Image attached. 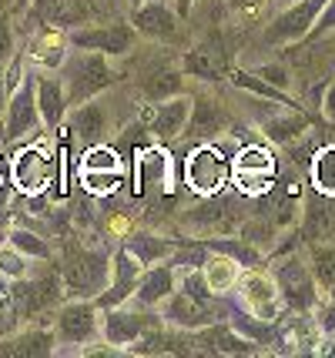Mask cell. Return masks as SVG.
Here are the masks:
<instances>
[{
	"label": "cell",
	"instance_id": "ba28073f",
	"mask_svg": "<svg viewBox=\"0 0 335 358\" xmlns=\"http://www.w3.org/2000/svg\"><path fill=\"white\" fill-rule=\"evenodd\" d=\"M67 44L74 50H94L104 57H124L138 44V31L131 27V20H114V24H84L67 31Z\"/></svg>",
	"mask_w": 335,
	"mask_h": 358
},
{
	"label": "cell",
	"instance_id": "ac0fdd59",
	"mask_svg": "<svg viewBox=\"0 0 335 358\" xmlns=\"http://www.w3.org/2000/svg\"><path fill=\"white\" fill-rule=\"evenodd\" d=\"M54 174H57V164L44 148H27L14 157V185L27 194H41Z\"/></svg>",
	"mask_w": 335,
	"mask_h": 358
},
{
	"label": "cell",
	"instance_id": "3957f363",
	"mask_svg": "<svg viewBox=\"0 0 335 358\" xmlns=\"http://www.w3.org/2000/svg\"><path fill=\"white\" fill-rule=\"evenodd\" d=\"M54 335H57V345H74V348L101 342V308L94 298L64 301L54 315Z\"/></svg>",
	"mask_w": 335,
	"mask_h": 358
},
{
	"label": "cell",
	"instance_id": "f35d334b",
	"mask_svg": "<svg viewBox=\"0 0 335 358\" xmlns=\"http://www.w3.org/2000/svg\"><path fill=\"white\" fill-rule=\"evenodd\" d=\"M312 318H315V325H319L322 338H335V298H329V301H322L312 308Z\"/></svg>",
	"mask_w": 335,
	"mask_h": 358
},
{
	"label": "cell",
	"instance_id": "74e56055",
	"mask_svg": "<svg viewBox=\"0 0 335 358\" xmlns=\"http://www.w3.org/2000/svg\"><path fill=\"white\" fill-rule=\"evenodd\" d=\"M205 258H208V245H192V248H175V255L168 262L181 271V268H201Z\"/></svg>",
	"mask_w": 335,
	"mask_h": 358
},
{
	"label": "cell",
	"instance_id": "d4e9b609",
	"mask_svg": "<svg viewBox=\"0 0 335 358\" xmlns=\"http://www.w3.org/2000/svg\"><path fill=\"white\" fill-rule=\"evenodd\" d=\"M262 134L271 141V144H292V141L308 131V117L295 104H278L275 114L262 117Z\"/></svg>",
	"mask_w": 335,
	"mask_h": 358
},
{
	"label": "cell",
	"instance_id": "2e32d148",
	"mask_svg": "<svg viewBox=\"0 0 335 358\" xmlns=\"http://www.w3.org/2000/svg\"><path fill=\"white\" fill-rule=\"evenodd\" d=\"M31 14L41 24L74 31V27H84V24H94L97 7L94 0H31Z\"/></svg>",
	"mask_w": 335,
	"mask_h": 358
},
{
	"label": "cell",
	"instance_id": "8d00e7d4",
	"mask_svg": "<svg viewBox=\"0 0 335 358\" xmlns=\"http://www.w3.org/2000/svg\"><path fill=\"white\" fill-rule=\"evenodd\" d=\"M128 171H80V181L91 194H111L117 185H124Z\"/></svg>",
	"mask_w": 335,
	"mask_h": 358
},
{
	"label": "cell",
	"instance_id": "9c48e42d",
	"mask_svg": "<svg viewBox=\"0 0 335 358\" xmlns=\"http://www.w3.org/2000/svg\"><path fill=\"white\" fill-rule=\"evenodd\" d=\"M64 298V281L57 275H24L10 285V312L14 318H34L50 312Z\"/></svg>",
	"mask_w": 335,
	"mask_h": 358
},
{
	"label": "cell",
	"instance_id": "60d3db41",
	"mask_svg": "<svg viewBox=\"0 0 335 358\" xmlns=\"http://www.w3.org/2000/svg\"><path fill=\"white\" fill-rule=\"evenodd\" d=\"M332 31H335V0H329V3H325V10L319 14V20H315V27L308 31V37H305V41H319V37H329Z\"/></svg>",
	"mask_w": 335,
	"mask_h": 358
},
{
	"label": "cell",
	"instance_id": "f6af8a7d",
	"mask_svg": "<svg viewBox=\"0 0 335 358\" xmlns=\"http://www.w3.org/2000/svg\"><path fill=\"white\" fill-rule=\"evenodd\" d=\"M10 322H14V312H10V308H3V305H0V338H3V335H7V328H10Z\"/></svg>",
	"mask_w": 335,
	"mask_h": 358
},
{
	"label": "cell",
	"instance_id": "ab89813d",
	"mask_svg": "<svg viewBox=\"0 0 335 358\" xmlns=\"http://www.w3.org/2000/svg\"><path fill=\"white\" fill-rule=\"evenodd\" d=\"M14 47H17L14 27H10V20H7V14H3L0 17V71L14 61Z\"/></svg>",
	"mask_w": 335,
	"mask_h": 358
},
{
	"label": "cell",
	"instance_id": "5b68a950",
	"mask_svg": "<svg viewBox=\"0 0 335 358\" xmlns=\"http://www.w3.org/2000/svg\"><path fill=\"white\" fill-rule=\"evenodd\" d=\"M238 298V308L248 315H255L262 322H278L282 312H285V301H282V292L271 278L269 271H258L255 265L252 268H241V278L238 288L231 292Z\"/></svg>",
	"mask_w": 335,
	"mask_h": 358
},
{
	"label": "cell",
	"instance_id": "52a82bcc",
	"mask_svg": "<svg viewBox=\"0 0 335 358\" xmlns=\"http://www.w3.org/2000/svg\"><path fill=\"white\" fill-rule=\"evenodd\" d=\"M228 312H231V305H224L222 298L198 301V298L185 295L178 288L161 301V322L168 328H181V331H194V328H205L211 322H224Z\"/></svg>",
	"mask_w": 335,
	"mask_h": 358
},
{
	"label": "cell",
	"instance_id": "30bf717a",
	"mask_svg": "<svg viewBox=\"0 0 335 358\" xmlns=\"http://www.w3.org/2000/svg\"><path fill=\"white\" fill-rule=\"evenodd\" d=\"M325 3L329 0H295V3L282 7L265 31V41L269 44H302L308 31L315 27L319 14L325 10Z\"/></svg>",
	"mask_w": 335,
	"mask_h": 358
},
{
	"label": "cell",
	"instance_id": "d6a6232c",
	"mask_svg": "<svg viewBox=\"0 0 335 358\" xmlns=\"http://www.w3.org/2000/svg\"><path fill=\"white\" fill-rule=\"evenodd\" d=\"M80 171H128V164L108 144H91L80 157Z\"/></svg>",
	"mask_w": 335,
	"mask_h": 358
},
{
	"label": "cell",
	"instance_id": "ee69618b",
	"mask_svg": "<svg viewBox=\"0 0 335 358\" xmlns=\"http://www.w3.org/2000/svg\"><path fill=\"white\" fill-rule=\"evenodd\" d=\"M7 97H10V84H7V71H0V117L7 110Z\"/></svg>",
	"mask_w": 335,
	"mask_h": 358
},
{
	"label": "cell",
	"instance_id": "6da1fadb",
	"mask_svg": "<svg viewBox=\"0 0 335 358\" xmlns=\"http://www.w3.org/2000/svg\"><path fill=\"white\" fill-rule=\"evenodd\" d=\"M57 74L64 80L67 104H84L97 94H104L108 87L117 84V71L111 67V57L94 54V50H67L64 64L57 67Z\"/></svg>",
	"mask_w": 335,
	"mask_h": 358
},
{
	"label": "cell",
	"instance_id": "e0dca14e",
	"mask_svg": "<svg viewBox=\"0 0 335 358\" xmlns=\"http://www.w3.org/2000/svg\"><path fill=\"white\" fill-rule=\"evenodd\" d=\"M175 288H178V268L171 262L148 265L141 268V278H138L131 305H138V308H161V301L171 295Z\"/></svg>",
	"mask_w": 335,
	"mask_h": 358
},
{
	"label": "cell",
	"instance_id": "7402d4cb",
	"mask_svg": "<svg viewBox=\"0 0 335 358\" xmlns=\"http://www.w3.org/2000/svg\"><path fill=\"white\" fill-rule=\"evenodd\" d=\"M57 352V335L54 328L27 325L24 331L3 335L0 338V355L3 358H44Z\"/></svg>",
	"mask_w": 335,
	"mask_h": 358
},
{
	"label": "cell",
	"instance_id": "8992f818",
	"mask_svg": "<svg viewBox=\"0 0 335 358\" xmlns=\"http://www.w3.org/2000/svg\"><path fill=\"white\" fill-rule=\"evenodd\" d=\"M108 278H111V258L101 251L78 248L71 251L61 281H64L67 298H97L108 288Z\"/></svg>",
	"mask_w": 335,
	"mask_h": 358
},
{
	"label": "cell",
	"instance_id": "7dc6e473",
	"mask_svg": "<svg viewBox=\"0 0 335 358\" xmlns=\"http://www.w3.org/2000/svg\"><path fill=\"white\" fill-rule=\"evenodd\" d=\"M7 10H14V0H0V17L7 14Z\"/></svg>",
	"mask_w": 335,
	"mask_h": 358
},
{
	"label": "cell",
	"instance_id": "5bb4252c",
	"mask_svg": "<svg viewBox=\"0 0 335 358\" xmlns=\"http://www.w3.org/2000/svg\"><path fill=\"white\" fill-rule=\"evenodd\" d=\"M192 338L198 345V352H205V355H258L262 352V345L245 338L228 318L224 322H211L205 328H194Z\"/></svg>",
	"mask_w": 335,
	"mask_h": 358
},
{
	"label": "cell",
	"instance_id": "277c9868",
	"mask_svg": "<svg viewBox=\"0 0 335 358\" xmlns=\"http://www.w3.org/2000/svg\"><path fill=\"white\" fill-rule=\"evenodd\" d=\"M271 278H275V285H278L282 301H285L288 312H312V308L319 305L322 288H319V281H315V275H312V268H308L305 258L288 255L285 262L275 265Z\"/></svg>",
	"mask_w": 335,
	"mask_h": 358
},
{
	"label": "cell",
	"instance_id": "83f0119b",
	"mask_svg": "<svg viewBox=\"0 0 335 358\" xmlns=\"http://www.w3.org/2000/svg\"><path fill=\"white\" fill-rule=\"evenodd\" d=\"M224 127H228V114L222 110L218 101H211V97H192V117H188V134L194 138H215V134H222Z\"/></svg>",
	"mask_w": 335,
	"mask_h": 358
},
{
	"label": "cell",
	"instance_id": "ffe728a7",
	"mask_svg": "<svg viewBox=\"0 0 335 358\" xmlns=\"http://www.w3.org/2000/svg\"><path fill=\"white\" fill-rule=\"evenodd\" d=\"M188 117H192V97L188 94H175V97H168V101H158V108H155V117H151V138L161 141V144H171L185 134V127H188Z\"/></svg>",
	"mask_w": 335,
	"mask_h": 358
},
{
	"label": "cell",
	"instance_id": "484cf974",
	"mask_svg": "<svg viewBox=\"0 0 335 358\" xmlns=\"http://www.w3.org/2000/svg\"><path fill=\"white\" fill-rule=\"evenodd\" d=\"M201 271H205L208 288H211L218 298H228L235 288H238L241 265L231 258V255H222V251L208 248V258H205V265H201Z\"/></svg>",
	"mask_w": 335,
	"mask_h": 358
},
{
	"label": "cell",
	"instance_id": "d590c367",
	"mask_svg": "<svg viewBox=\"0 0 335 358\" xmlns=\"http://www.w3.org/2000/svg\"><path fill=\"white\" fill-rule=\"evenodd\" d=\"M24 275H31V258L20 255L10 241L0 245V278L17 281V278H24Z\"/></svg>",
	"mask_w": 335,
	"mask_h": 358
},
{
	"label": "cell",
	"instance_id": "4fadbf2b",
	"mask_svg": "<svg viewBox=\"0 0 335 358\" xmlns=\"http://www.w3.org/2000/svg\"><path fill=\"white\" fill-rule=\"evenodd\" d=\"M131 27L138 31V37L175 41L181 31V17L171 7V0H144L138 7H131Z\"/></svg>",
	"mask_w": 335,
	"mask_h": 358
},
{
	"label": "cell",
	"instance_id": "7a4b0ae2",
	"mask_svg": "<svg viewBox=\"0 0 335 358\" xmlns=\"http://www.w3.org/2000/svg\"><path fill=\"white\" fill-rule=\"evenodd\" d=\"M161 312L155 308H138V305H117V308H101V342L114 345L117 352H128L134 342H141L148 331L161 328Z\"/></svg>",
	"mask_w": 335,
	"mask_h": 358
},
{
	"label": "cell",
	"instance_id": "cb8c5ba5",
	"mask_svg": "<svg viewBox=\"0 0 335 358\" xmlns=\"http://www.w3.org/2000/svg\"><path fill=\"white\" fill-rule=\"evenodd\" d=\"M231 178H238V185L245 187H265L275 178V157L265 148H245L231 157Z\"/></svg>",
	"mask_w": 335,
	"mask_h": 358
},
{
	"label": "cell",
	"instance_id": "816d5d0a",
	"mask_svg": "<svg viewBox=\"0 0 335 358\" xmlns=\"http://www.w3.org/2000/svg\"><path fill=\"white\" fill-rule=\"evenodd\" d=\"M325 295H329V298H335V281H332V285H329V292H325Z\"/></svg>",
	"mask_w": 335,
	"mask_h": 358
},
{
	"label": "cell",
	"instance_id": "7c38bea8",
	"mask_svg": "<svg viewBox=\"0 0 335 358\" xmlns=\"http://www.w3.org/2000/svg\"><path fill=\"white\" fill-rule=\"evenodd\" d=\"M185 174H188V185H192L198 194L211 198V194H218V191L231 181V157L222 155L215 144H201V148L188 157Z\"/></svg>",
	"mask_w": 335,
	"mask_h": 358
},
{
	"label": "cell",
	"instance_id": "836d02e7",
	"mask_svg": "<svg viewBox=\"0 0 335 358\" xmlns=\"http://www.w3.org/2000/svg\"><path fill=\"white\" fill-rule=\"evenodd\" d=\"M7 241L14 245L20 255H27L31 262H48L50 258V245L41 238L37 231H27V228H14V231L7 234Z\"/></svg>",
	"mask_w": 335,
	"mask_h": 358
},
{
	"label": "cell",
	"instance_id": "f1b7e54d",
	"mask_svg": "<svg viewBox=\"0 0 335 358\" xmlns=\"http://www.w3.org/2000/svg\"><path fill=\"white\" fill-rule=\"evenodd\" d=\"M141 94L158 104V101H168L175 94H185V71H164V74H151V78L141 80Z\"/></svg>",
	"mask_w": 335,
	"mask_h": 358
},
{
	"label": "cell",
	"instance_id": "d6986e66",
	"mask_svg": "<svg viewBox=\"0 0 335 358\" xmlns=\"http://www.w3.org/2000/svg\"><path fill=\"white\" fill-rule=\"evenodd\" d=\"M67 131H71V138L78 141V144H101V138L108 134V124H111V117H108V108L104 104H97L94 97L91 101H84V104H74V108H67V117H64Z\"/></svg>",
	"mask_w": 335,
	"mask_h": 358
},
{
	"label": "cell",
	"instance_id": "4316f807",
	"mask_svg": "<svg viewBox=\"0 0 335 358\" xmlns=\"http://www.w3.org/2000/svg\"><path fill=\"white\" fill-rule=\"evenodd\" d=\"M121 248L131 251V258L138 262V265H158V262H168L171 255H175V241H168V238H161L155 231H131L124 241H121Z\"/></svg>",
	"mask_w": 335,
	"mask_h": 358
},
{
	"label": "cell",
	"instance_id": "f546056e",
	"mask_svg": "<svg viewBox=\"0 0 335 358\" xmlns=\"http://www.w3.org/2000/svg\"><path fill=\"white\" fill-rule=\"evenodd\" d=\"M231 84H235L238 91H248V94H255V97L275 101V104H295V101L288 97V91H278V87L269 84L258 71H235V74H231Z\"/></svg>",
	"mask_w": 335,
	"mask_h": 358
},
{
	"label": "cell",
	"instance_id": "e575fe53",
	"mask_svg": "<svg viewBox=\"0 0 335 358\" xmlns=\"http://www.w3.org/2000/svg\"><path fill=\"white\" fill-rule=\"evenodd\" d=\"M211 251H222V255H231L241 268H252L262 262V251L252 248L248 241H238V238H224V241H205Z\"/></svg>",
	"mask_w": 335,
	"mask_h": 358
},
{
	"label": "cell",
	"instance_id": "681fc988",
	"mask_svg": "<svg viewBox=\"0 0 335 358\" xmlns=\"http://www.w3.org/2000/svg\"><path fill=\"white\" fill-rule=\"evenodd\" d=\"M271 3H275V7L282 10V7H288V3H295V0H271Z\"/></svg>",
	"mask_w": 335,
	"mask_h": 358
},
{
	"label": "cell",
	"instance_id": "603a6c76",
	"mask_svg": "<svg viewBox=\"0 0 335 358\" xmlns=\"http://www.w3.org/2000/svg\"><path fill=\"white\" fill-rule=\"evenodd\" d=\"M34 91H37V110H41V121H44V127L48 131H54V127L64 124L67 117V91H64V80H61V74L54 71V74H34Z\"/></svg>",
	"mask_w": 335,
	"mask_h": 358
},
{
	"label": "cell",
	"instance_id": "c3c4849f",
	"mask_svg": "<svg viewBox=\"0 0 335 358\" xmlns=\"http://www.w3.org/2000/svg\"><path fill=\"white\" fill-rule=\"evenodd\" d=\"M31 7V0H14V10H27Z\"/></svg>",
	"mask_w": 335,
	"mask_h": 358
},
{
	"label": "cell",
	"instance_id": "b9f144b4",
	"mask_svg": "<svg viewBox=\"0 0 335 358\" xmlns=\"http://www.w3.org/2000/svg\"><path fill=\"white\" fill-rule=\"evenodd\" d=\"M255 71L269 80V84H275L278 91H288V84H292V74H288V67H282V64H262Z\"/></svg>",
	"mask_w": 335,
	"mask_h": 358
},
{
	"label": "cell",
	"instance_id": "44dd1931",
	"mask_svg": "<svg viewBox=\"0 0 335 358\" xmlns=\"http://www.w3.org/2000/svg\"><path fill=\"white\" fill-rule=\"evenodd\" d=\"M181 71L188 78L198 80H224L228 78V54L218 41H201V44L188 47V54L181 57Z\"/></svg>",
	"mask_w": 335,
	"mask_h": 358
},
{
	"label": "cell",
	"instance_id": "9a60e30c",
	"mask_svg": "<svg viewBox=\"0 0 335 358\" xmlns=\"http://www.w3.org/2000/svg\"><path fill=\"white\" fill-rule=\"evenodd\" d=\"M141 268L134 258H131L128 248H117L111 255V278H108V288L94 298L97 308H117L134 298V288H138V278H141Z\"/></svg>",
	"mask_w": 335,
	"mask_h": 358
},
{
	"label": "cell",
	"instance_id": "bcb514c9",
	"mask_svg": "<svg viewBox=\"0 0 335 358\" xmlns=\"http://www.w3.org/2000/svg\"><path fill=\"white\" fill-rule=\"evenodd\" d=\"M265 0H231V7H238V10H258Z\"/></svg>",
	"mask_w": 335,
	"mask_h": 358
},
{
	"label": "cell",
	"instance_id": "8fae6325",
	"mask_svg": "<svg viewBox=\"0 0 335 358\" xmlns=\"http://www.w3.org/2000/svg\"><path fill=\"white\" fill-rule=\"evenodd\" d=\"M37 127H44L41 110H37V91H34V78H20L17 87L7 97V110H3V141H20L31 138Z\"/></svg>",
	"mask_w": 335,
	"mask_h": 358
},
{
	"label": "cell",
	"instance_id": "f907efd6",
	"mask_svg": "<svg viewBox=\"0 0 335 358\" xmlns=\"http://www.w3.org/2000/svg\"><path fill=\"white\" fill-rule=\"evenodd\" d=\"M178 3H181V10H188V7H192L194 0H178Z\"/></svg>",
	"mask_w": 335,
	"mask_h": 358
},
{
	"label": "cell",
	"instance_id": "7bdbcfd3",
	"mask_svg": "<svg viewBox=\"0 0 335 358\" xmlns=\"http://www.w3.org/2000/svg\"><path fill=\"white\" fill-rule=\"evenodd\" d=\"M322 117L335 124V80L325 87V94H322Z\"/></svg>",
	"mask_w": 335,
	"mask_h": 358
},
{
	"label": "cell",
	"instance_id": "4dcf8cb0",
	"mask_svg": "<svg viewBox=\"0 0 335 358\" xmlns=\"http://www.w3.org/2000/svg\"><path fill=\"white\" fill-rule=\"evenodd\" d=\"M312 187L322 198H335V144H325L312 157Z\"/></svg>",
	"mask_w": 335,
	"mask_h": 358
},
{
	"label": "cell",
	"instance_id": "f5cc1de1",
	"mask_svg": "<svg viewBox=\"0 0 335 358\" xmlns=\"http://www.w3.org/2000/svg\"><path fill=\"white\" fill-rule=\"evenodd\" d=\"M128 3H131V7H138V3H144V0H128Z\"/></svg>",
	"mask_w": 335,
	"mask_h": 358
},
{
	"label": "cell",
	"instance_id": "1f68e13d",
	"mask_svg": "<svg viewBox=\"0 0 335 358\" xmlns=\"http://www.w3.org/2000/svg\"><path fill=\"white\" fill-rule=\"evenodd\" d=\"M308 268H312V275L319 281L322 292H329V285L335 281V245L332 241H322V245H312L308 248Z\"/></svg>",
	"mask_w": 335,
	"mask_h": 358
}]
</instances>
